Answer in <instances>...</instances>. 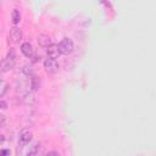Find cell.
Instances as JSON below:
<instances>
[{"label":"cell","mask_w":156,"mask_h":156,"mask_svg":"<svg viewBox=\"0 0 156 156\" xmlns=\"http://www.w3.org/2000/svg\"><path fill=\"white\" fill-rule=\"evenodd\" d=\"M23 102H24L27 106H32V105L35 102L34 94H33V93H26V95H24V98H23Z\"/></svg>","instance_id":"9"},{"label":"cell","mask_w":156,"mask_h":156,"mask_svg":"<svg viewBox=\"0 0 156 156\" xmlns=\"http://www.w3.org/2000/svg\"><path fill=\"white\" fill-rule=\"evenodd\" d=\"M39 87H40V79L38 77H34L33 76L30 78V88H32V90H38Z\"/></svg>","instance_id":"12"},{"label":"cell","mask_w":156,"mask_h":156,"mask_svg":"<svg viewBox=\"0 0 156 156\" xmlns=\"http://www.w3.org/2000/svg\"><path fill=\"white\" fill-rule=\"evenodd\" d=\"M44 68L48 73L50 74H55L58 72V63L56 62V60H52V58H46L44 61Z\"/></svg>","instance_id":"3"},{"label":"cell","mask_w":156,"mask_h":156,"mask_svg":"<svg viewBox=\"0 0 156 156\" xmlns=\"http://www.w3.org/2000/svg\"><path fill=\"white\" fill-rule=\"evenodd\" d=\"M11 20H12V23H13V24L20 23V21H21V12H20V10L15 9V10L12 11V13H11Z\"/></svg>","instance_id":"11"},{"label":"cell","mask_w":156,"mask_h":156,"mask_svg":"<svg viewBox=\"0 0 156 156\" xmlns=\"http://www.w3.org/2000/svg\"><path fill=\"white\" fill-rule=\"evenodd\" d=\"M1 141H4V136H2V135H0V143H1Z\"/></svg>","instance_id":"18"},{"label":"cell","mask_w":156,"mask_h":156,"mask_svg":"<svg viewBox=\"0 0 156 156\" xmlns=\"http://www.w3.org/2000/svg\"><path fill=\"white\" fill-rule=\"evenodd\" d=\"M15 63H16V52H15L13 49H11V50L7 52L6 57L1 61V63H0V69H1L2 72L10 71V69L13 68Z\"/></svg>","instance_id":"1"},{"label":"cell","mask_w":156,"mask_h":156,"mask_svg":"<svg viewBox=\"0 0 156 156\" xmlns=\"http://www.w3.org/2000/svg\"><path fill=\"white\" fill-rule=\"evenodd\" d=\"M46 54H48L49 58L56 60V58L61 55V52H60V50H58V45H56V44H51L50 46H48V48H46Z\"/></svg>","instance_id":"6"},{"label":"cell","mask_w":156,"mask_h":156,"mask_svg":"<svg viewBox=\"0 0 156 156\" xmlns=\"http://www.w3.org/2000/svg\"><path fill=\"white\" fill-rule=\"evenodd\" d=\"M32 138H33L32 130H29V129L26 128V129H22L21 130L20 136H18V141H20L21 145H27V144H29V141L32 140Z\"/></svg>","instance_id":"4"},{"label":"cell","mask_w":156,"mask_h":156,"mask_svg":"<svg viewBox=\"0 0 156 156\" xmlns=\"http://www.w3.org/2000/svg\"><path fill=\"white\" fill-rule=\"evenodd\" d=\"M21 52L26 56V57H32L33 56V46L30 45V43L26 41L21 45Z\"/></svg>","instance_id":"8"},{"label":"cell","mask_w":156,"mask_h":156,"mask_svg":"<svg viewBox=\"0 0 156 156\" xmlns=\"http://www.w3.org/2000/svg\"><path fill=\"white\" fill-rule=\"evenodd\" d=\"M5 122H6L5 116H4V115H0V127H2V126L5 124Z\"/></svg>","instance_id":"15"},{"label":"cell","mask_w":156,"mask_h":156,"mask_svg":"<svg viewBox=\"0 0 156 156\" xmlns=\"http://www.w3.org/2000/svg\"><path fill=\"white\" fill-rule=\"evenodd\" d=\"M0 156H10V150H7V149L0 150Z\"/></svg>","instance_id":"14"},{"label":"cell","mask_w":156,"mask_h":156,"mask_svg":"<svg viewBox=\"0 0 156 156\" xmlns=\"http://www.w3.org/2000/svg\"><path fill=\"white\" fill-rule=\"evenodd\" d=\"M45 156H60V155H58V152H57V151H49Z\"/></svg>","instance_id":"17"},{"label":"cell","mask_w":156,"mask_h":156,"mask_svg":"<svg viewBox=\"0 0 156 156\" xmlns=\"http://www.w3.org/2000/svg\"><path fill=\"white\" fill-rule=\"evenodd\" d=\"M37 41H38L39 46H41V48H48V46H50L52 44L51 38L49 35H46V34H39L38 38H37Z\"/></svg>","instance_id":"7"},{"label":"cell","mask_w":156,"mask_h":156,"mask_svg":"<svg viewBox=\"0 0 156 156\" xmlns=\"http://www.w3.org/2000/svg\"><path fill=\"white\" fill-rule=\"evenodd\" d=\"M7 89H9V84H7V82L4 80V79H0V98H2V96L6 94Z\"/></svg>","instance_id":"13"},{"label":"cell","mask_w":156,"mask_h":156,"mask_svg":"<svg viewBox=\"0 0 156 156\" xmlns=\"http://www.w3.org/2000/svg\"><path fill=\"white\" fill-rule=\"evenodd\" d=\"M39 150H40V144L39 143H35L28 151L27 156H38L39 155Z\"/></svg>","instance_id":"10"},{"label":"cell","mask_w":156,"mask_h":156,"mask_svg":"<svg viewBox=\"0 0 156 156\" xmlns=\"http://www.w3.org/2000/svg\"><path fill=\"white\" fill-rule=\"evenodd\" d=\"M73 49H74V45H73V41L69 39V38H63L60 44H58V50L61 54L63 55H69L73 52Z\"/></svg>","instance_id":"2"},{"label":"cell","mask_w":156,"mask_h":156,"mask_svg":"<svg viewBox=\"0 0 156 156\" xmlns=\"http://www.w3.org/2000/svg\"><path fill=\"white\" fill-rule=\"evenodd\" d=\"M0 108H1V110L7 108V102H6V101H0Z\"/></svg>","instance_id":"16"},{"label":"cell","mask_w":156,"mask_h":156,"mask_svg":"<svg viewBox=\"0 0 156 156\" xmlns=\"http://www.w3.org/2000/svg\"><path fill=\"white\" fill-rule=\"evenodd\" d=\"M9 37H10V39H11V41L12 43H20L21 41V39H22V29L21 28H18V27H12L11 29H10V33H9Z\"/></svg>","instance_id":"5"}]
</instances>
